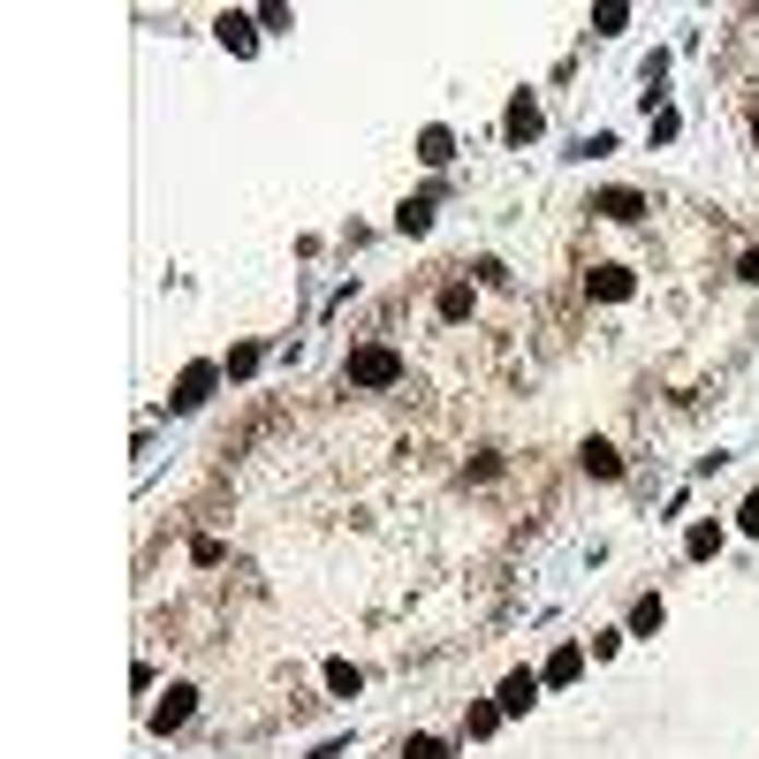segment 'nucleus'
I'll use <instances>...</instances> for the list:
<instances>
[{
    "label": "nucleus",
    "instance_id": "24",
    "mask_svg": "<svg viewBox=\"0 0 759 759\" xmlns=\"http://www.w3.org/2000/svg\"><path fill=\"white\" fill-rule=\"evenodd\" d=\"M676 130H684V115H676V107H661V115H653V145H668Z\"/></svg>",
    "mask_w": 759,
    "mask_h": 759
},
{
    "label": "nucleus",
    "instance_id": "9",
    "mask_svg": "<svg viewBox=\"0 0 759 759\" xmlns=\"http://www.w3.org/2000/svg\"><path fill=\"white\" fill-rule=\"evenodd\" d=\"M585 213H601V221H638L645 213V198L638 190H593V205Z\"/></svg>",
    "mask_w": 759,
    "mask_h": 759
},
{
    "label": "nucleus",
    "instance_id": "3",
    "mask_svg": "<svg viewBox=\"0 0 759 759\" xmlns=\"http://www.w3.org/2000/svg\"><path fill=\"white\" fill-rule=\"evenodd\" d=\"M539 130H547L539 99H532V92H517V99H509V115H501V145L524 152V145H539Z\"/></svg>",
    "mask_w": 759,
    "mask_h": 759
},
{
    "label": "nucleus",
    "instance_id": "11",
    "mask_svg": "<svg viewBox=\"0 0 759 759\" xmlns=\"http://www.w3.org/2000/svg\"><path fill=\"white\" fill-rule=\"evenodd\" d=\"M418 159H426V167H449L455 159V130L449 122H426V130H418Z\"/></svg>",
    "mask_w": 759,
    "mask_h": 759
},
{
    "label": "nucleus",
    "instance_id": "6",
    "mask_svg": "<svg viewBox=\"0 0 759 759\" xmlns=\"http://www.w3.org/2000/svg\"><path fill=\"white\" fill-rule=\"evenodd\" d=\"M578 676H585V645H555V653H547V676H539V684H547V691H570Z\"/></svg>",
    "mask_w": 759,
    "mask_h": 759
},
{
    "label": "nucleus",
    "instance_id": "19",
    "mask_svg": "<svg viewBox=\"0 0 759 759\" xmlns=\"http://www.w3.org/2000/svg\"><path fill=\"white\" fill-rule=\"evenodd\" d=\"M441 319H471V282H449V289H441Z\"/></svg>",
    "mask_w": 759,
    "mask_h": 759
},
{
    "label": "nucleus",
    "instance_id": "7",
    "mask_svg": "<svg viewBox=\"0 0 759 759\" xmlns=\"http://www.w3.org/2000/svg\"><path fill=\"white\" fill-rule=\"evenodd\" d=\"M213 38H221L228 54H259V15H221Z\"/></svg>",
    "mask_w": 759,
    "mask_h": 759
},
{
    "label": "nucleus",
    "instance_id": "5",
    "mask_svg": "<svg viewBox=\"0 0 759 759\" xmlns=\"http://www.w3.org/2000/svg\"><path fill=\"white\" fill-rule=\"evenodd\" d=\"M190 714H198V691H190V684H167V699L152 707V730H159V737H175Z\"/></svg>",
    "mask_w": 759,
    "mask_h": 759
},
{
    "label": "nucleus",
    "instance_id": "25",
    "mask_svg": "<svg viewBox=\"0 0 759 759\" xmlns=\"http://www.w3.org/2000/svg\"><path fill=\"white\" fill-rule=\"evenodd\" d=\"M737 532H752V539H759V494H745V509H737Z\"/></svg>",
    "mask_w": 759,
    "mask_h": 759
},
{
    "label": "nucleus",
    "instance_id": "2",
    "mask_svg": "<svg viewBox=\"0 0 759 759\" xmlns=\"http://www.w3.org/2000/svg\"><path fill=\"white\" fill-rule=\"evenodd\" d=\"M221 380H228V372H221L213 357H198V365H190V372L175 380V395H167V411H175V418H190V411H198V403H205V395H213Z\"/></svg>",
    "mask_w": 759,
    "mask_h": 759
},
{
    "label": "nucleus",
    "instance_id": "18",
    "mask_svg": "<svg viewBox=\"0 0 759 759\" xmlns=\"http://www.w3.org/2000/svg\"><path fill=\"white\" fill-rule=\"evenodd\" d=\"M403 759H455V752H449V737H426L418 730V737H403Z\"/></svg>",
    "mask_w": 759,
    "mask_h": 759
},
{
    "label": "nucleus",
    "instance_id": "16",
    "mask_svg": "<svg viewBox=\"0 0 759 759\" xmlns=\"http://www.w3.org/2000/svg\"><path fill=\"white\" fill-rule=\"evenodd\" d=\"M501 722H509L501 707H463V737H494Z\"/></svg>",
    "mask_w": 759,
    "mask_h": 759
},
{
    "label": "nucleus",
    "instance_id": "26",
    "mask_svg": "<svg viewBox=\"0 0 759 759\" xmlns=\"http://www.w3.org/2000/svg\"><path fill=\"white\" fill-rule=\"evenodd\" d=\"M349 752V737H327V745H311V759H342Z\"/></svg>",
    "mask_w": 759,
    "mask_h": 759
},
{
    "label": "nucleus",
    "instance_id": "21",
    "mask_svg": "<svg viewBox=\"0 0 759 759\" xmlns=\"http://www.w3.org/2000/svg\"><path fill=\"white\" fill-rule=\"evenodd\" d=\"M615 31H630V8H593V38H615Z\"/></svg>",
    "mask_w": 759,
    "mask_h": 759
},
{
    "label": "nucleus",
    "instance_id": "27",
    "mask_svg": "<svg viewBox=\"0 0 759 759\" xmlns=\"http://www.w3.org/2000/svg\"><path fill=\"white\" fill-rule=\"evenodd\" d=\"M737 274H745V282L759 289V251H745V259H737Z\"/></svg>",
    "mask_w": 759,
    "mask_h": 759
},
{
    "label": "nucleus",
    "instance_id": "8",
    "mask_svg": "<svg viewBox=\"0 0 759 759\" xmlns=\"http://www.w3.org/2000/svg\"><path fill=\"white\" fill-rule=\"evenodd\" d=\"M630 289H638L630 266H593V274H585V297H601V304H622Z\"/></svg>",
    "mask_w": 759,
    "mask_h": 759
},
{
    "label": "nucleus",
    "instance_id": "23",
    "mask_svg": "<svg viewBox=\"0 0 759 759\" xmlns=\"http://www.w3.org/2000/svg\"><path fill=\"white\" fill-rule=\"evenodd\" d=\"M259 31H297V8H259Z\"/></svg>",
    "mask_w": 759,
    "mask_h": 759
},
{
    "label": "nucleus",
    "instance_id": "13",
    "mask_svg": "<svg viewBox=\"0 0 759 759\" xmlns=\"http://www.w3.org/2000/svg\"><path fill=\"white\" fill-rule=\"evenodd\" d=\"M578 463H585L593 478H622V455L607 449V441H585V449H578Z\"/></svg>",
    "mask_w": 759,
    "mask_h": 759
},
{
    "label": "nucleus",
    "instance_id": "22",
    "mask_svg": "<svg viewBox=\"0 0 759 759\" xmlns=\"http://www.w3.org/2000/svg\"><path fill=\"white\" fill-rule=\"evenodd\" d=\"M622 638H630V630H593V638H585V653H593V661H615V653H622Z\"/></svg>",
    "mask_w": 759,
    "mask_h": 759
},
{
    "label": "nucleus",
    "instance_id": "14",
    "mask_svg": "<svg viewBox=\"0 0 759 759\" xmlns=\"http://www.w3.org/2000/svg\"><path fill=\"white\" fill-rule=\"evenodd\" d=\"M661 622H668V607H661V593H645V601L630 607V638H653Z\"/></svg>",
    "mask_w": 759,
    "mask_h": 759
},
{
    "label": "nucleus",
    "instance_id": "15",
    "mask_svg": "<svg viewBox=\"0 0 759 759\" xmlns=\"http://www.w3.org/2000/svg\"><path fill=\"white\" fill-rule=\"evenodd\" d=\"M259 365H266V349H259V342H244V349H228V357H221V372H228V380H251Z\"/></svg>",
    "mask_w": 759,
    "mask_h": 759
},
{
    "label": "nucleus",
    "instance_id": "4",
    "mask_svg": "<svg viewBox=\"0 0 759 759\" xmlns=\"http://www.w3.org/2000/svg\"><path fill=\"white\" fill-rule=\"evenodd\" d=\"M539 691H547V684H539L532 668H509V676H501V691H494V707H501V714H532V707H539Z\"/></svg>",
    "mask_w": 759,
    "mask_h": 759
},
{
    "label": "nucleus",
    "instance_id": "17",
    "mask_svg": "<svg viewBox=\"0 0 759 759\" xmlns=\"http://www.w3.org/2000/svg\"><path fill=\"white\" fill-rule=\"evenodd\" d=\"M357 684H365V676H357L349 661H327V691H334V699H357Z\"/></svg>",
    "mask_w": 759,
    "mask_h": 759
},
{
    "label": "nucleus",
    "instance_id": "1",
    "mask_svg": "<svg viewBox=\"0 0 759 759\" xmlns=\"http://www.w3.org/2000/svg\"><path fill=\"white\" fill-rule=\"evenodd\" d=\"M395 380H403V349H388V342H365L342 365V388H395Z\"/></svg>",
    "mask_w": 759,
    "mask_h": 759
},
{
    "label": "nucleus",
    "instance_id": "10",
    "mask_svg": "<svg viewBox=\"0 0 759 759\" xmlns=\"http://www.w3.org/2000/svg\"><path fill=\"white\" fill-rule=\"evenodd\" d=\"M722 539H730V532H722L714 517H699V524L684 532V555H691V562H714V555H722Z\"/></svg>",
    "mask_w": 759,
    "mask_h": 759
},
{
    "label": "nucleus",
    "instance_id": "20",
    "mask_svg": "<svg viewBox=\"0 0 759 759\" xmlns=\"http://www.w3.org/2000/svg\"><path fill=\"white\" fill-rule=\"evenodd\" d=\"M601 152H615V130H585V138L570 145V159H601Z\"/></svg>",
    "mask_w": 759,
    "mask_h": 759
},
{
    "label": "nucleus",
    "instance_id": "12",
    "mask_svg": "<svg viewBox=\"0 0 759 759\" xmlns=\"http://www.w3.org/2000/svg\"><path fill=\"white\" fill-rule=\"evenodd\" d=\"M395 228H403V236H426V228H434V198H403V205H395Z\"/></svg>",
    "mask_w": 759,
    "mask_h": 759
}]
</instances>
